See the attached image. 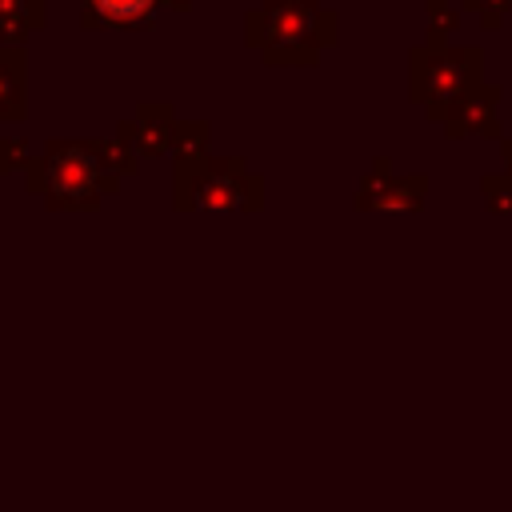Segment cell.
I'll return each mask as SVG.
<instances>
[{"instance_id":"6da1fadb","label":"cell","mask_w":512,"mask_h":512,"mask_svg":"<svg viewBox=\"0 0 512 512\" xmlns=\"http://www.w3.org/2000/svg\"><path fill=\"white\" fill-rule=\"evenodd\" d=\"M148 4H152V0H96V8H100L104 16H112V20H128V16H140Z\"/></svg>"}]
</instances>
